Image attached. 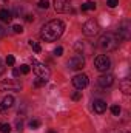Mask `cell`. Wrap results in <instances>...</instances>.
<instances>
[{
    "label": "cell",
    "instance_id": "obj_1",
    "mask_svg": "<svg viewBox=\"0 0 131 133\" xmlns=\"http://www.w3.org/2000/svg\"><path fill=\"white\" fill-rule=\"evenodd\" d=\"M63 31H65V23L62 20H51L43 25L40 36L45 42H54L63 34Z\"/></svg>",
    "mask_w": 131,
    "mask_h": 133
},
{
    "label": "cell",
    "instance_id": "obj_2",
    "mask_svg": "<svg viewBox=\"0 0 131 133\" xmlns=\"http://www.w3.org/2000/svg\"><path fill=\"white\" fill-rule=\"evenodd\" d=\"M97 43L99 46L102 50H105V51H114V50H117V46L120 43V39H119L117 34L114 33H105L100 36Z\"/></svg>",
    "mask_w": 131,
    "mask_h": 133
},
{
    "label": "cell",
    "instance_id": "obj_3",
    "mask_svg": "<svg viewBox=\"0 0 131 133\" xmlns=\"http://www.w3.org/2000/svg\"><path fill=\"white\" fill-rule=\"evenodd\" d=\"M33 70L34 73L37 74V77H40V79H45V81H48L49 77H51V71H49V68L45 65V64H40V62H37L35 59H33Z\"/></svg>",
    "mask_w": 131,
    "mask_h": 133
},
{
    "label": "cell",
    "instance_id": "obj_4",
    "mask_svg": "<svg viewBox=\"0 0 131 133\" xmlns=\"http://www.w3.org/2000/svg\"><path fill=\"white\" fill-rule=\"evenodd\" d=\"M22 84L17 79H8L0 82V91H20Z\"/></svg>",
    "mask_w": 131,
    "mask_h": 133
},
{
    "label": "cell",
    "instance_id": "obj_5",
    "mask_svg": "<svg viewBox=\"0 0 131 133\" xmlns=\"http://www.w3.org/2000/svg\"><path fill=\"white\" fill-rule=\"evenodd\" d=\"M94 66H96V70H99V71H108L110 66H111V61H110L108 56L100 54V56H97L94 59Z\"/></svg>",
    "mask_w": 131,
    "mask_h": 133
},
{
    "label": "cell",
    "instance_id": "obj_6",
    "mask_svg": "<svg viewBox=\"0 0 131 133\" xmlns=\"http://www.w3.org/2000/svg\"><path fill=\"white\" fill-rule=\"evenodd\" d=\"M99 30H100V26H99V23L96 22V20H88V22H85V25L82 26V31H83V34L85 36H94V34L99 33Z\"/></svg>",
    "mask_w": 131,
    "mask_h": 133
},
{
    "label": "cell",
    "instance_id": "obj_7",
    "mask_svg": "<svg viewBox=\"0 0 131 133\" xmlns=\"http://www.w3.org/2000/svg\"><path fill=\"white\" fill-rule=\"evenodd\" d=\"M68 66H69L71 70H74V71H77V70H82V68L85 66V57H83L82 54H74V56L69 59Z\"/></svg>",
    "mask_w": 131,
    "mask_h": 133
},
{
    "label": "cell",
    "instance_id": "obj_8",
    "mask_svg": "<svg viewBox=\"0 0 131 133\" xmlns=\"http://www.w3.org/2000/svg\"><path fill=\"white\" fill-rule=\"evenodd\" d=\"M72 85L77 88V90H83L86 85H88V76L86 74H76L72 77Z\"/></svg>",
    "mask_w": 131,
    "mask_h": 133
},
{
    "label": "cell",
    "instance_id": "obj_9",
    "mask_svg": "<svg viewBox=\"0 0 131 133\" xmlns=\"http://www.w3.org/2000/svg\"><path fill=\"white\" fill-rule=\"evenodd\" d=\"M117 36L120 40H127L130 39V22H122L120 26H119V31H117Z\"/></svg>",
    "mask_w": 131,
    "mask_h": 133
},
{
    "label": "cell",
    "instance_id": "obj_10",
    "mask_svg": "<svg viewBox=\"0 0 131 133\" xmlns=\"http://www.w3.org/2000/svg\"><path fill=\"white\" fill-rule=\"evenodd\" d=\"M71 8V0H54V9L57 12H66Z\"/></svg>",
    "mask_w": 131,
    "mask_h": 133
},
{
    "label": "cell",
    "instance_id": "obj_11",
    "mask_svg": "<svg viewBox=\"0 0 131 133\" xmlns=\"http://www.w3.org/2000/svg\"><path fill=\"white\" fill-rule=\"evenodd\" d=\"M97 84L100 87H103V88L111 87V85L114 84V76H113V74H102V76L97 77Z\"/></svg>",
    "mask_w": 131,
    "mask_h": 133
},
{
    "label": "cell",
    "instance_id": "obj_12",
    "mask_svg": "<svg viewBox=\"0 0 131 133\" xmlns=\"http://www.w3.org/2000/svg\"><path fill=\"white\" fill-rule=\"evenodd\" d=\"M12 105H14V98H12V96H5V98L2 99V102H0V111L5 113V111H8Z\"/></svg>",
    "mask_w": 131,
    "mask_h": 133
},
{
    "label": "cell",
    "instance_id": "obj_13",
    "mask_svg": "<svg viewBox=\"0 0 131 133\" xmlns=\"http://www.w3.org/2000/svg\"><path fill=\"white\" fill-rule=\"evenodd\" d=\"M93 108H94V111L99 113V115H102V113H105L106 111V102L102 99H96L93 102Z\"/></svg>",
    "mask_w": 131,
    "mask_h": 133
},
{
    "label": "cell",
    "instance_id": "obj_14",
    "mask_svg": "<svg viewBox=\"0 0 131 133\" xmlns=\"http://www.w3.org/2000/svg\"><path fill=\"white\" fill-rule=\"evenodd\" d=\"M12 12L11 11H8V9H5V8H2L0 9V20L2 22H5V23H9L11 20H12Z\"/></svg>",
    "mask_w": 131,
    "mask_h": 133
},
{
    "label": "cell",
    "instance_id": "obj_15",
    "mask_svg": "<svg viewBox=\"0 0 131 133\" xmlns=\"http://www.w3.org/2000/svg\"><path fill=\"white\" fill-rule=\"evenodd\" d=\"M120 88H122V91H123L125 95H130L131 93V81L130 79H123V81L120 82Z\"/></svg>",
    "mask_w": 131,
    "mask_h": 133
},
{
    "label": "cell",
    "instance_id": "obj_16",
    "mask_svg": "<svg viewBox=\"0 0 131 133\" xmlns=\"http://www.w3.org/2000/svg\"><path fill=\"white\" fill-rule=\"evenodd\" d=\"M94 9H96V3L91 0H88L82 5V11H94Z\"/></svg>",
    "mask_w": 131,
    "mask_h": 133
},
{
    "label": "cell",
    "instance_id": "obj_17",
    "mask_svg": "<svg viewBox=\"0 0 131 133\" xmlns=\"http://www.w3.org/2000/svg\"><path fill=\"white\" fill-rule=\"evenodd\" d=\"M40 125H42V122H40L39 119H31V121H30V129H33V130L39 129Z\"/></svg>",
    "mask_w": 131,
    "mask_h": 133
},
{
    "label": "cell",
    "instance_id": "obj_18",
    "mask_svg": "<svg viewBox=\"0 0 131 133\" xmlns=\"http://www.w3.org/2000/svg\"><path fill=\"white\" fill-rule=\"evenodd\" d=\"M30 46L33 48L35 53H40V51H42V46H40L37 42H34V40H30Z\"/></svg>",
    "mask_w": 131,
    "mask_h": 133
},
{
    "label": "cell",
    "instance_id": "obj_19",
    "mask_svg": "<svg viewBox=\"0 0 131 133\" xmlns=\"http://www.w3.org/2000/svg\"><path fill=\"white\" fill-rule=\"evenodd\" d=\"M0 132L2 133H9L11 132V125H9V124H0Z\"/></svg>",
    "mask_w": 131,
    "mask_h": 133
},
{
    "label": "cell",
    "instance_id": "obj_20",
    "mask_svg": "<svg viewBox=\"0 0 131 133\" xmlns=\"http://www.w3.org/2000/svg\"><path fill=\"white\" fill-rule=\"evenodd\" d=\"M46 82H48V81H45V79H40V77H39V79H35V81H34V87H43Z\"/></svg>",
    "mask_w": 131,
    "mask_h": 133
},
{
    "label": "cell",
    "instance_id": "obj_21",
    "mask_svg": "<svg viewBox=\"0 0 131 133\" xmlns=\"http://www.w3.org/2000/svg\"><path fill=\"white\" fill-rule=\"evenodd\" d=\"M120 111H122V110H120V107H119V105H113V107H111V113H113L114 116H119V115H120Z\"/></svg>",
    "mask_w": 131,
    "mask_h": 133
},
{
    "label": "cell",
    "instance_id": "obj_22",
    "mask_svg": "<svg viewBox=\"0 0 131 133\" xmlns=\"http://www.w3.org/2000/svg\"><path fill=\"white\" fill-rule=\"evenodd\" d=\"M49 6V2L48 0H40L39 2V8H42V9H46Z\"/></svg>",
    "mask_w": 131,
    "mask_h": 133
},
{
    "label": "cell",
    "instance_id": "obj_23",
    "mask_svg": "<svg viewBox=\"0 0 131 133\" xmlns=\"http://www.w3.org/2000/svg\"><path fill=\"white\" fill-rule=\"evenodd\" d=\"M14 64H16V59H14V56H11V54H9V56L6 57V65L12 66Z\"/></svg>",
    "mask_w": 131,
    "mask_h": 133
},
{
    "label": "cell",
    "instance_id": "obj_24",
    "mask_svg": "<svg viewBox=\"0 0 131 133\" xmlns=\"http://www.w3.org/2000/svg\"><path fill=\"white\" fill-rule=\"evenodd\" d=\"M30 71H31L30 65H22V66H20V73H23V74H28Z\"/></svg>",
    "mask_w": 131,
    "mask_h": 133
},
{
    "label": "cell",
    "instance_id": "obj_25",
    "mask_svg": "<svg viewBox=\"0 0 131 133\" xmlns=\"http://www.w3.org/2000/svg\"><path fill=\"white\" fill-rule=\"evenodd\" d=\"M12 30H14V33H17V34L23 33V28H22L20 25H14V26H12Z\"/></svg>",
    "mask_w": 131,
    "mask_h": 133
},
{
    "label": "cell",
    "instance_id": "obj_26",
    "mask_svg": "<svg viewBox=\"0 0 131 133\" xmlns=\"http://www.w3.org/2000/svg\"><path fill=\"white\" fill-rule=\"evenodd\" d=\"M119 5V0H108V6L110 8H116Z\"/></svg>",
    "mask_w": 131,
    "mask_h": 133
},
{
    "label": "cell",
    "instance_id": "obj_27",
    "mask_svg": "<svg viewBox=\"0 0 131 133\" xmlns=\"http://www.w3.org/2000/svg\"><path fill=\"white\" fill-rule=\"evenodd\" d=\"M62 53H63V48H62V46H57V48L54 50V54H56V56H62Z\"/></svg>",
    "mask_w": 131,
    "mask_h": 133
},
{
    "label": "cell",
    "instance_id": "obj_28",
    "mask_svg": "<svg viewBox=\"0 0 131 133\" xmlns=\"http://www.w3.org/2000/svg\"><path fill=\"white\" fill-rule=\"evenodd\" d=\"M16 125H17V130H22V127H23V121H22V119H17V121H16Z\"/></svg>",
    "mask_w": 131,
    "mask_h": 133
},
{
    "label": "cell",
    "instance_id": "obj_29",
    "mask_svg": "<svg viewBox=\"0 0 131 133\" xmlns=\"http://www.w3.org/2000/svg\"><path fill=\"white\" fill-rule=\"evenodd\" d=\"M80 98H82V91H77V93H74V95H72V99H74V101L80 99Z\"/></svg>",
    "mask_w": 131,
    "mask_h": 133
},
{
    "label": "cell",
    "instance_id": "obj_30",
    "mask_svg": "<svg viewBox=\"0 0 131 133\" xmlns=\"http://www.w3.org/2000/svg\"><path fill=\"white\" fill-rule=\"evenodd\" d=\"M25 20H26V22H33V20H34V16H31V14H26V16H25Z\"/></svg>",
    "mask_w": 131,
    "mask_h": 133
},
{
    "label": "cell",
    "instance_id": "obj_31",
    "mask_svg": "<svg viewBox=\"0 0 131 133\" xmlns=\"http://www.w3.org/2000/svg\"><path fill=\"white\" fill-rule=\"evenodd\" d=\"M19 74H20V70H17V68H16V70L12 71V76H14V77H17Z\"/></svg>",
    "mask_w": 131,
    "mask_h": 133
},
{
    "label": "cell",
    "instance_id": "obj_32",
    "mask_svg": "<svg viewBox=\"0 0 131 133\" xmlns=\"http://www.w3.org/2000/svg\"><path fill=\"white\" fill-rule=\"evenodd\" d=\"M3 73H5V66H3V64H2V62H0V76H2Z\"/></svg>",
    "mask_w": 131,
    "mask_h": 133
},
{
    "label": "cell",
    "instance_id": "obj_33",
    "mask_svg": "<svg viewBox=\"0 0 131 133\" xmlns=\"http://www.w3.org/2000/svg\"><path fill=\"white\" fill-rule=\"evenodd\" d=\"M5 36V30H3V26L0 25V37H3Z\"/></svg>",
    "mask_w": 131,
    "mask_h": 133
},
{
    "label": "cell",
    "instance_id": "obj_34",
    "mask_svg": "<svg viewBox=\"0 0 131 133\" xmlns=\"http://www.w3.org/2000/svg\"><path fill=\"white\" fill-rule=\"evenodd\" d=\"M48 133H56V132H54V130H49V132H48Z\"/></svg>",
    "mask_w": 131,
    "mask_h": 133
}]
</instances>
